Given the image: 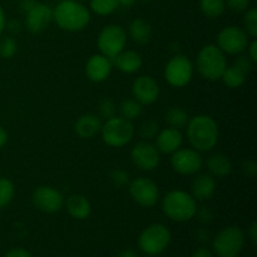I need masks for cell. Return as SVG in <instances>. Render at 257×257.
<instances>
[{
  "instance_id": "cell-44",
  "label": "cell",
  "mask_w": 257,
  "mask_h": 257,
  "mask_svg": "<svg viewBox=\"0 0 257 257\" xmlns=\"http://www.w3.org/2000/svg\"><path fill=\"white\" fill-rule=\"evenodd\" d=\"M35 4H37V2H35V0H22V2H20V8H22V9L27 13V12H29V10L32 9Z\"/></svg>"
},
{
  "instance_id": "cell-3",
  "label": "cell",
  "mask_w": 257,
  "mask_h": 257,
  "mask_svg": "<svg viewBox=\"0 0 257 257\" xmlns=\"http://www.w3.org/2000/svg\"><path fill=\"white\" fill-rule=\"evenodd\" d=\"M163 213L175 222H186L197 215V201L191 193L182 190H173L166 193L161 202Z\"/></svg>"
},
{
  "instance_id": "cell-40",
  "label": "cell",
  "mask_w": 257,
  "mask_h": 257,
  "mask_svg": "<svg viewBox=\"0 0 257 257\" xmlns=\"http://www.w3.org/2000/svg\"><path fill=\"white\" fill-rule=\"evenodd\" d=\"M5 257H32V255L25 248H13V250L8 251Z\"/></svg>"
},
{
  "instance_id": "cell-4",
  "label": "cell",
  "mask_w": 257,
  "mask_h": 257,
  "mask_svg": "<svg viewBox=\"0 0 257 257\" xmlns=\"http://www.w3.org/2000/svg\"><path fill=\"white\" fill-rule=\"evenodd\" d=\"M198 73L205 79L216 82L220 80L227 68L226 54L216 44H207L198 52L196 59Z\"/></svg>"
},
{
  "instance_id": "cell-27",
  "label": "cell",
  "mask_w": 257,
  "mask_h": 257,
  "mask_svg": "<svg viewBox=\"0 0 257 257\" xmlns=\"http://www.w3.org/2000/svg\"><path fill=\"white\" fill-rule=\"evenodd\" d=\"M143 112V105L136 99H125L120 103L119 105V113L120 117L125 118V119L133 122L135 119L140 118Z\"/></svg>"
},
{
  "instance_id": "cell-8",
  "label": "cell",
  "mask_w": 257,
  "mask_h": 257,
  "mask_svg": "<svg viewBox=\"0 0 257 257\" xmlns=\"http://www.w3.org/2000/svg\"><path fill=\"white\" fill-rule=\"evenodd\" d=\"M127 44V32L124 28L117 24H110L100 30L97 38V45L100 54L105 55L109 59L117 57Z\"/></svg>"
},
{
  "instance_id": "cell-15",
  "label": "cell",
  "mask_w": 257,
  "mask_h": 257,
  "mask_svg": "<svg viewBox=\"0 0 257 257\" xmlns=\"http://www.w3.org/2000/svg\"><path fill=\"white\" fill-rule=\"evenodd\" d=\"M160 85L157 80L151 75H140L133 80L132 95L133 99L142 105H150L157 102L160 98Z\"/></svg>"
},
{
  "instance_id": "cell-36",
  "label": "cell",
  "mask_w": 257,
  "mask_h": 257,
  "mask_svg": "<svg viewBox=\"0 0 257 257\" xmlns=\"http://www.w3.org/2000/svg\"><path fill=\"white\" fill-rule=\"evenodd\" d=\"M253 64H255V63H253L247 55H242V54H238V57L235 59V63H233L235 67H237L238 69H241L245 74L247 75L250 74L251 70H252Z\"/></svg>"
},
{
  "instance_id": "cell-47",
  "label": "cell",
  "mask_w": 257,
  "mask_h": 257,
  "mask_svg": "<svg viewBox=\"0 0 257 257\" xmlns=\"http://www.w3.org/2000/svg\"><path fill=\"white\" fill-rule=\"evenodd\" d=\"M117 257H138L137 253L133 250H124L119 253Z\"/></svg>"
},
{
  "instance_id": "cell-42",
  "label": "cell",
  "mask_w": 257,
  "mask_h": 257,
  "mask_svg": "<svg viewBox=\"0 0 257 257\" xmlns=\"http://www.w3.org/2000/svg\"><path fill=\"white\" fill-rule=\"evenodd\" d=\"M5 28H8V30L12 33H19L22 30V25L18 20H10L5 24Z\"/></svg>"
},
{
  "instance_id": "cell-34",
  "label": "cell",
  "mask_w": 257,
  "mask_h": 257,
  "mask_svg": "<svg viewBox=\"0 0 257 257\" xmlns=\"http://www.w3.org/2000/svg\"><path fill=\"white\" fill-rule=\"evenodd\" d=\"M110 182L118 188H123L125 186L130 185V173L127 171L122 170V168H114V170L110 172Z\"/></svg>"
},
{
  "instance_id": "cell-11",
  "label": "cell",
  "mask_w": 257,
  "mask_h": 257,
  "mask_svg": "<svg viewBox=\"0 0 257 257\" xmlns=\"http://www.w3.org/2000/svg\"><path fill=\"white\" fill-rule=\"evenodd\" d=\"M128 186L131 197L141 207H153L160 201V188L151 178L137 177L131 181Z\"/></svg>"
},
{
  "instance_id": "cell-18",
  "label": "cell",
  "mask_w": 257,
  "mask_h": 257,
  "mask_svg": "<svg viewBox=\"0 0 257 257\" xmlns=\"http://www.w3.org/2000/svg\"><path fill=\"white\" fill-rule=\"evenodd\" d=\"M183 136L180 130L176 128H165L160 130L157 137H156V147L163 155H172L173 152L182 147Z\"/></svg>"
},
{
  "instance_id": "cell-32",
  "label": "cell",
  "mask_w": 257,
  "mask_h": 257,
  "mask_svg": "<svg viewBox=\"0 0 257 257\" xmlns=\"http://www.w3.org/2000/svg\"><path fill=\"white\" fill-rule=\"evenodd\" d=\"M18 52V43L14 38L4 37L0 39V57L10 59Z\"/></svg>"
},
{
  "instance_id": "cell-26",
  "label": "cell",
  "mask_w": 257,
  "mask_h": 257,
  "mask_svg": "<svg viewBox=\"0 0 257 257\" xmlns=\"http://www.w3.org/2000/svg\"><path fill=\"white\" fill-rule=\"evenodd\" d=\"M165 119H166V123L168 124V127L176 128V130L181 131L182 128H186L190 118H188L187 112H186L183 108L171 107L170 109L166 112Z\"/></svg>"
},
{
  "instance_id": "cell-28",
  "label": "cell",
  "mask_w": 257,
  "mask_h": 257,
  "mask_svg": "<svg viewBox=\"0 0 257 257\" xmlns=\"http://www.w3.org/2000/svg\"><path fill=\"white\" fill-rule=\"evenodd\" d=\"M200 8L207 18H218L225 13L226 0H200Z\"/></svg>"
},
{
  "instance_id": "cell-25",
  "label": "cell",
  "mask_w": 257,
  "mask_h": 257,
  "mask_svg": "<svg viewBox=\"0 0 257 257\" xmlns=\"http://www.w3.org/2000/svg\"><path fill=\"white\" fill-rule=\"evenodd\" d=\"M246 78H247V74H245L242 70L238 69L235 65H231V67L226 68L222 77H221V80L226 87L236 89V88H240L245 84Z\"/></svg>"
},
{
  "instance_id": "cell-41",
  "label": "cell",
  "mask_w": 257,
  "mask_h": 257,
  "mask_svg": "<svg viewBox=\"0 0 257 257\" xmlns=\"http://www.w3.org/2000/svg\"><path fill=\"white\" fill-rule=\"evenodd\" d=\"M248 237H250L251 242H252L253 246H256L257 243V223L253 221L252 223H251L250 228H248V232H247Z\"/></svg>"
},
{
  "instance_id": "cell-24",
  "label": "cell",
  "mask_w": 257,
  "mask_h": 257,
  "mask_svg": "<svg viewBox=\"0 0 257 257\" xmlns=\"http://www.w3.org/2000/svg\"><path fill=\"white\" fill-rule=\"evenodd\" d=\"M128 34H130L131 39L135 43L140 45H145L147 43L151 42L152 39V27L148 22H146L145 19H135L130 24L128 28Z\"/></svg>"
},
{
  "instance_id": "cell-35",
  "label": "cell",
  "mask_w": 257,
  "mask_h": 257,
  "mask_svg": "<svg viewBox=\"0 0 257 257\" xmlns=\"http://www.w3.org/2000/svg\"><path fill=\"white\" fill-rule=\"evenodd\" d=\"M99 113L103 118H105V120L114 117L117 113V105H115L114 100L108 97L103 98L99 102Z\"/></svg>"
},
{
  "instance_id": "cell-43",
  "label": "cell",
  "mask_w": 257,
  "mask_h": 257,
  "mask_svg": "<svg viewBox=\"0 0 257 257\" xmlns=\"http://www.w3.org/2000/svg\"><path fill=\"white\" fill-rule=\"evenodd\" d=\"M192 257H213V253L211 252L210 250H207V248L201 247V248H197V250L193 252Z\"/></svg>"
},
{
  "instance_id": "cell-20",
  "label": "cell",
  "mask_w": 257,
  "mask_h": 257,
  "mask_svg": "<svg viewBox=\"0 0 257 257\" xmlns=\"http://www.w3.org/2000/svg\"><path fill=\"white\" fill-rule=\"evenodd\" d=\"M102 130V122L98 115L88 113L80 115L74 124V131L78 137L83 140H92L95 136L99 135Z\"/></svg>"
},
{
  "instance_id": "cell-50",
  "label": "cell",
  "mask_w": 257,
  "mask_h": 257,
  "mask_svg": "<svg viewBox=\"0 0 257 257\" xmlns=\"http://www.w3.org/2000/svg\"><path fill=\"white\" fill-rule=\"evenodd\" d=\"M141 2H151V0H141Z\"/></svg>"
},
{
  "instance_id": "cell-19",
  "label": "cell",
  "mask_w": 257,
  "mask_h": 257,
  "mask_svg": "<svg viewBox=\"0 0 257 257\" xmlns=\"http://www.w3.org/2000/svg\"><path fill=\"white\" fill-rule=\"evenodd\" d=\"M191 191L196 201H207L215 195L216 180L210 173H200L196 176L191 185Z\"/></svg>"
},
{
  "instance_id": "cell-30",
  "label": "cell",
  "mask_w": 257,
  "mask_h": 257,
  "mask_svg": "<svg viewBox=\"0 0 257 257\" xmlns=\"http://www.w3.org/2000/svg\"><path fill=\"white\" fill-rule=\"evenodd\" d=\"M15 196L14 183L9 178L0 177V208L5 207L13 201Z\"/></svg>"
},
{
  "instance_id": "cell-2",
  "label": "cell",
  "mask_w": 257,
  "mask_h": 257,
  "mask_svg": "<svg viewBox=\"0 0 257 257\" xmlns=\"http://www.w3.org/2000/svg\"><path fill=\"white\" fill-rule=\"evenodd\" d=\"M53 20L60 29L75 33L88 27L90 23V13L80 2L62 0L53 9Z\"/></svg>"
},
{
  "instance_id": "cell-1",
  "label": "cell",
  "mask_w": 257,
  "mask_h": 257,
  "mask_svg": "<svg viewBox=\"0 0 257 257\" xmlns=\"http://www.w3.org/2000/svg\"><path fill=\"white\" fill-rule=\"evenodd\" d=\"M186 135L191 147L198 152H208L218 142V125L212 117L198 114L190 118L186 125Z\"/></svg>"
},
{
  "instance_id": "cell-12",
  "label": "cell",
  "mask_w": 257,
  "mask_h": 257,
  "mask_svg": "<svg viewBox=\"0 0 257 257\" xmlns=\"http://www.w3.org/2000/svg\"><path fill=\"white\" fill-rule=\"evenodd\" d=\"M171 166L173 171L183 176L197 175L203 167V158L201 152L193 148H178L172 153Z\"/></svg>"
},
{
  "instance_id": "cell-7",
  "label": "cell",
  "mask_w": 257,
  "mask_h": 257,
  "mask_svg": "<svg viewBox=\"0 0 257 257\" xmlns=\"http://www.w3.org/2000/svg\"><path fill=\"white\" fill-rule=\"evenodd\" d=\"M245 233L237 226L222 228L213 240V252L218 257H237L245 246Z\"/></svg>"
},
{
  "instance_id": "cell-21",
  "label": "cell",
  "mask_w": 257,
  "mask_h": 257,
  "mask_svg": "<svg viewBox=\"0 0 257 257\" xmlns=\"http://www.w3.org/2000/svg\"><path fill=\"white\" fill-rule=\"evenodd\" d=\"M112 63L119 72L133 74L142 68L143 59L136 50H122L117 57L113 58Z\"/></svg>"
},
{
  "instance_id": "cell-29",
  "label": "cell",
  "mask_w": 257,
  "mask_h": 257,
  "mask_svg": "<svg viewBox=\"0 0 257 257\" xmlns=\"http://www.w3.org/2000/svg\"><path fill=\"white\" fill-rule=\"evenodd\" d=\"M118 0H90V9L97 15H110L118 9Z\"/></svg>"
},
{
  "instance_id": "cell-10",
  "label": "cell",
  "mask_w": 257,
  "mask_h": 257,
  "mask_svg": "<svg viewBox=\"0 0 257 257\" xmlns=\"http://www.w3.org/2000/svg\"><path fill=\"white\" fill-rule=\"evenodd\" d=\"M250 43V37L245 29L235 27H226L218 33L217 35V47L222 50L225 54L238 55L242 54Z\"/></svg>"
},
{
  "instance_id": "cell-39",
  "label": "cell",
  "mask_w": 257,
  "mask_h": 257,
  "mask_svg": "<svg viewBox=\"0 0 257 257\" xmlns=\"http://www.w3.org/2000/svg\"><path fill=\"white\" fill-rule=\"evenodd\" d=\"M247 57L252 60L253 63L257 62V42H256V38L252 39V42L248 43L247 45Z\"/></svg>"
},
{
  "instance_id": "cell-13",
  "label": "cell",
  "mask_w": 257,
  "mask_h": 257,
  "mask_svg": "<svg viewBox=\"0 0 257 257\" xmlns=\"http://www.w3.org/2000/svg\"><path fill=\"white\" fill-rule=\"evenodd\" d=\"M64 196L57 188L39 186L32 195V202L38 211L44 213H57L64 207Z\"/></svg>"
},
{
  "instance_id": "cell-46",
  "label": "cell",
  "mask_w": 257,
  "mask_h": 257,
  "mask_svg": "<svg viewBox=\"0 0 257 257\" xmlns=\"http://www.w3.org/2000/svg\"><path fill=\"white\" fill-rule=\"evenodd\" d=\"M5 24H7V18H5V13L4 9L0 5V34L3 33V30L5 29Z\"/></svg>"
},
{
  "instance_id": "cell-37",
  "label": "cell",
  "mask_w": 257,
  "mask_h": 257,
  "mask_svg": "<svg viewBox=\"0 0 257 257\" xmlns=\"http://www.w3.org/2000/svg\"><path fill=\"white\" fill-rule=\"evenodd\" d=\"M226 7L235 13H242L248 9L250 0H226Z\"/></svg>"
},
{
  "instance_id": "cell-16",
  "label": "cell",
  "mask_w": 257,
  "mask_h": 257,
  "mask_svg": "<svg viewBox=\"0 0 257 257\" xmlns=\"http://www.w3.org/2000/svg\"><path fill=\"white\" fill-rule=\"evenodd\" d=\"M53 20V9L47 4L37 3L25 15V27L30 33H42L49 27Z\"/></svg>"
},
{
  "instance_id": "cell-23",
  "label": "cell",
  "mask_w": 257,
  "mask_h": 257,
  "mask_svg": "<svg viewBox=\"0 0 257 257\" xmlns=\"http://www.w3.org/2000/svg\"><path fill=\"white\" fill-rule=\"evenodd\" d=\"M206 167H207L208 173L215 178L226 177L232 172V162L227 156L222 155V153L211 155L206 161Z\"/></svg>"
},
{
  "instance_id": "cell-17",
  "label": "cell",
  "mask_w": 257,
  "mask_h": 257,
  "mask_svg": "<svg viewBox=\"0 0 257 257\" xmlns=\"http://www.w3.org/2000/svg\"><path fill=\"white\" fill-rule=\"evenodd\" d=\"M113 69L112 59L103 54H93L85 63V74L94 83H102L109 78Z\"/></svg>"
},
{
  "instance_id": "cell-14",
  "label": "cell",
  "mask_w": 257,
  "mask_h": 257,
  "mask_svg": "<svg viewBox=\"0 0 257 257\" xmlns=\"http://www.w3.org/2000/svg\"><path fill=\"white\" fill-rule=\"evenodd\" d=\"M131 158L135 166L142 171H153L160 166L161 153L155 145L148 141H142L133 146Z\"/></svg>"
},
{
  "instance_id": "cell-33",
  "label": "cell",
  "mask_w": 257,
  "mask_h": 257,
  "mask_svg": "<svg viewBox=\"0 0 257 257\" xmlns=\"http://www.w3.org/2000/svg\"><path fill=\"white\" fill-rule=\"evenodd\" d=\"M160 132V125L156 120H146L140 127V135L145 141L153 140Z\"/></svg>"
},
{
  "instance_id": "cell-49",
  "label": "cell",
  "mask_w": 257,
  "mask_h": 257,
  "mask_svg": "<svg viewBox=\"0 0 257 257\" xmlns=\"http://www.w3.org/2000/svg\"><path fill=\"white\" fill-rule=\"evenodd\" d=\"M75 2H80V3H82V2H85V0H75Z\"/></svg>"
},
{
  "instance_id": "cell-38",
  "label": "cell",
  "mask_w": 257,
  "mask_h": 257,
  "mask_svg": "<svg viewBox=\"0 0 257 257\" xmlns=\"http://www.w3.org/2000/svg\"><path fill=\"white\" fill-rule=\"evenodd\" d=\"M243 172L248 177H255L257 175V163L255 161L250 160L247 162H245V165H243Z\"/></svg>"
},
{
  "instance_id": "cell-45",
  "label": "cell",
  "mask_w": 257,
  "mask_h": 257,
  "mask_svg": "<svg viewBox=\"0 0 257 257\" xmlns=\"http://www.w3.org/2000/svg\"><path fill=\"white\" fill-rule=\"evenodd\" d=\"M7 142H8V133L7 131L0 125V148L4 147Z\"/></svg>"
},
{
  "instance_id": "cell-6",
  "label": "cell",
  "mask_w": 257,
  "mask_h": 257,
  "mask_svg": "<svg viewBox=\"0 0 257 257\" xmlns=\"http://www.w3.org/2000/svg\"><path fill=\"white\" fill-rule=\"evenodd\" d=\"M100 135H102L103 142L109 147H124L132 141L135 136V125L125 118L114 115L105 120L104 124H102Z\"/></svg>"
},
{
  "instance_id": "cell-5",
  "label": "cell",
  "mask_w": 257,
  "mask_h": 257,
  "mask_svg": "<svg viewBox=\"0 0 257 257\" xmlns=\"http://www.w3.org/2000/svg\"><path fill=\"white\" fill-rule=\"evenodd\" d=\"M172 235L167 226L162 223H152L141 232L138 246L141 251L148 256H157L170 246Z\"/></svg>"
},
{
  "instance_id": "cell-48",
  "label": "cell",
  "mask_w": 257,
  "mask_h": 257,
  "mask_svg": "<svg viewBox=\"0 0 257 257\" xmlns=\"http://www.w3.org/2000/svg\"><path fill=\"white\" fill-rule=\"evenodd\" d=\"M135 3H136V0H118V4L122 5V7H125V8L132 7Z\"/></svg>"
},
{
  "instance_id": "cell-31",
  "label": "cell",
  "mask_w": 257,
  "mask_h": 257,
  "mask_svg": "<svg viewBox=\"0 0 257 257\" xmlns=\"http://www.w3.org/2000/svg\"><path fill=\"white\" fill-rule=\"evenodd\" d=\"M243 24H245V32L247 33L248 37L255 39L257 37V9L251 8L247 9L243 17Z\"/></svg>"
},
{
  "instance_id": "cell-22",
  "label": "cell",
  "mask_w": 257,
  "mask_h": 257,
  "mask_svg": "<svg viewBox=\"0 0 257 257\" xmlns=\"http://www.w3.org/2000/svg\"><path fill=\"white\" fill-rule=\"evenodd\" d=\"M67 212L75 220H85L92 213V205L89 200L83 195H72L64 201Z\"/></svg>"
},
{
  "instance_id": "cell-9",
  "label": "cell",
  "mask_w": 257,
  "mask_h": 257,
  "mask_svg": "<svg viewBox=\"0 0 257 257\" xmlns=\"http://www.w3.org/2000/svg\"><path fill=\"white\" fill-rule=\"evenodd\" d=\"M192 62L183 54H176L171 58L165 67V78L171 87L183 88L192 80L193 77Z\"/></svg>"
}]
</instances>
